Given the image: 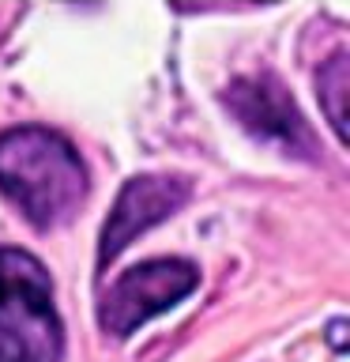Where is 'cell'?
Masks as SVG:
<instances>
[{
  "label": "cell",
  "instance_id": "6da1fadb",
  "mask_svg": "<svg viewBox=\"0 0 350 362\" xmlns=\"http://www.w3.org/2000/svg\"><path fill=\"white\" fill-rule=\"evenodd\" d=\"M0 192L34 230H56L87 200V166L68 136L19 124L0 132Z\"/></svg>",
  "mask_w": 350,
  "mask_h": 362
},
{
  "label": "cell",
  "instance_id": "7a4b0ae2",
  "mask_svg": "<svg viewBox=\"0 0 350 362\" xmlns=\"http://www.w3.org/2000/svg\"><path fill=\"white\" fill-rule=\"evenodd\" d=\"M64 325L53 279L27 249L0 245V362H61Z\"/></svg>",
  "mask_w": 350,
  "mask_h": 362
},
{
  "label": "cell",
  "instance_id": "3957f363",
  "mask_svg": "<svg viewBox=\"0 0 350 362\" xmlns=\"http://www.w3.org/2000/svg\"><path fill=\"white\" fill-rule=\"evenodd\" d=\"M200 287V268L181 257H158L132 264L109 283L98 305V325L106 328L113 339L132 336L143 328L151 317L169 313L177 302H185L192 291Z\"/></svg>",
  "mask_w": 350,
  "mask_h": 362
},
{
  "label": "cell",
  "instance_id": "277c9868",
  "mask_svg": "<svg viewBox=\"0 0 350 362\" xmlns=\"http://www.w3.org/2000/svg\"><path fill=\"white\" fill-rule=\"evenodd\" d=\"M222 106L234 113V121L253 136V140L275 147L286 158L316 163V136L301 110L294 106L290 90L279 83L271 72L260 76H241L222 90Z\"/></svg>",
  "mask_w": 350,
  "mask_h": 362
},
{
  "label": "cell",
  "instance_id": "5b68a950",
  "mask_svg": "<svg viewBox=\"0 0 350 362\" xmlns=\"http://www.w3.org/2000/svg\"><path fill=\"white\" fill-rule=\"evenodd\" d=\"M192 200V181L181 174H135L117 192L106 226L98 238V264L106 268L113 257H121L140 234L166 223Z\"/></svg>",
  "mask_w": 350,
  "mask_h": 362
},
{
  "label": "cell",
  "instance_id": "8992f818",
  "mask_svg": "<svg viewBox=\"0 0 350 362\" xmlns=\"http://www.w3.org/2000/svg\"><path fill=\"white\" fill-rule=\"evenodd\" d=\"M346 83H350L346 53L339 49V53L327 57V61L320 64V72H316V95H320L324 117H327V124H332L339 144H346Z\"/></svg>",
  "mask_w": 350,
  "mask_h": 362
},
{
  "label": "cell",
  "instance_id": "52a82bcc",
  "mask_svg": "<svg viewBox=\"0 0 350 362\" xmlns=\"http://www.w3.org/2000/svg\"><path fill=\"white\" fill-rule=\"evenodd\" d=\"M343 332H346V321H343V317H335V321L327 325V344H332L339 355L346 351V336H343Z\"/></svg>",
  "mask_w": 350,
  "mask_h": 362
}]
</instances>
